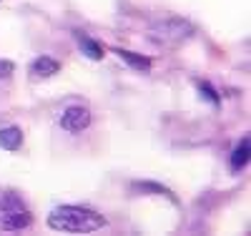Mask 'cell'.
Masks as SVG:
<instances>
[{"mask_svg": "<svg viewBox=\"0 0 251 236\" xmlns=\"http://www.w3.org/2000/svg\"><path fill=\"white\" fill-rule=\"evenodd\" d=\"M48 226L63 234H91L106 226V219L83 206H60L48 216Z\"/></svg>", "mask_w": 251, "mask_h": 236, "instance_id": "obj_1", "label": "cell"}, {"mask_svg": "<svg viewBox=\"0 0 251 236\" xmlns=\"http://www.w3.org/2000/svg\"><path fill=\"white\" fill-rule=\"evenodd\" d=\"M30 226V213L25 204L15 194L0 191V229L3 231H20Z\"/></svg>", "mask_w": 251, "mask_h": 236, "instance_id": "obj_2", "label": "cell"}, {"mask_svg": "<svg viewBox=\"0 0 251 236\" xmlns=\"http://www.w3.org/2000/svg\"><path fill=\"white\" fill-rule=\"evenodd\" d=\"M194 35V28L186 23V20H178V18H169V20H161L151 28V38L161 46H181L188 38Z\"/></svg>", "mask_w": 251, "mask_h": 236, "instance_id": "obj_3", "label": "cell"}, {"mask_svg": "<svg viewBox=\"0 0 251 236\" xmlns=\"http://www.w3.org/2000/svg\"><path fill=\"white\" fill-rule=\"evenodd\" d=\"M91 126V113L83 105H71V108L60 116V128L68 133H80Z\"/></svg>", "mask_w": 251, "mask_h": 236, "instance_id": "obj_4", "label": "cell"}, {"mask_svg": "<svg viewBox=\"0 0 251 236\" xmlns=\"http://www.w3.org/2000/svg\"><path fill=\"white\" fill-rule=\"evenodd\" d=\"M60 71V63L55 58H48V55H40L30 63V73L33 78H50Z\"/></svg>", "mask_w": 251, "mask_h": 236, "instance_id": "obj_5", "label": "cell"}, {"mask_svg": "<svg viewBox=\"0 0 251 236\" xmlns=\"http://www.w3.org/2000/svg\"><path fill=\"white\" fill-rule=\"evenodd\" d=\"M23 146V131L18 126H8V128H0V148L5 151H18Z\"/></svg>", "mask_w": 251, "mask_h": 236, "instance_id": "obj_6", "label": "cell"}, {"mask_svg": "<svg viewBox=\"0 0 251 236\" xmlns=\"http://www.w3.org/2000/svg\"><path fill=\"white\" fill-rule=\"evenodd\" d=\"M118 53V58H123L126 63H128L131 68H136V71H151V60L146 58V55H138V53H131V51H116Z\"/></svg>", "mask_w": 251, "mask_h": 236, "instance_id": "obj_7", "label": "cell"}, {"mask_svg": "<svg viewBox=\"0 0 251 236\" xmlns=\"http://www.w3.org/2000/svg\"><path fill=\"white\" fill-rule=\"evenodd\" d=\"M78 43H80V51L86 53V58H91V60H100L103 55H106L100 43H96V40H91L86 35H78Z\"/></svg>", "mask_w": 251, "mask_h": 236, "instance_id": "obj_8", "label": "cell"}, {"mask_svg": "<svg viewBox=\"0 0 251 236\" xmlns=\"http://www.w3.org/2000/svg\"><path fill=\"white\" fill-rule=\"evenodd\" d=\"M246 163H249V138H244L231 154V168L234 171H241Z\"/></svg>", "mask_w": 251, "mask_h": 236, "instance_id": "obj_9", "label": "cell"}, {"mask_svg": "<svg viewBox=\"0 0 251 236\" xmlns=\"http://www.w3.org/2000/svg\"><path fill=\"white\" fill-rule=\"evenodd\" d=\"M199 91H201V96H203L208 103L219 105V101H221V98H219V93H216V91H214V88H211V85H208L206 80H201V83H199Z\"/></svg>", "mask_w": 251, "mask_h": 236, "instance_id": "obj_10", "label": "cell"}, {"mask_svg": "<svg viewBox=\"0 0 251 236\" xmlns=\"http://www.w3.org/2000/svg\"><path fill=\"white\" fill-rule=\"evenodd\" d=\"M133 188H138V191H153V194H163V196L174 199V196H171V191H169V188H163V186H158V184H133Z\"/></svg>", "mask_w": 251, "mask_h": 236, "instance_id": "obj_11", "label": "cell"}, {"mask_svg": "<svg viewBox=\"0 0 251 236\" xmlns=\"http://www.w3.org/2000/svg\"><path fill=\"white\" fill-rule=\"evenodd\" d=\"M13 73V63L10 60H0V78H10Z\"/></svg>", "mask_w": 251, "mask_h": 236, "instance_id": "obj_12", "label": "cell"}]
</instances>
